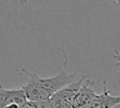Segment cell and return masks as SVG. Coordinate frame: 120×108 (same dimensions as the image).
I'll return each instance as SVG.
<instances>
[{"mask_svg": "<svg viewBox=\"0 0 120 108\" xmlns=\"http://www.w3.org/2000/svg\"><path fill=\"white\" fill-rule=\"evenodd\" d=\"M63 52L64 62H63V68L62 71L59 74L55 75L52 77H40L36 71L26 70V69H20L22 73H24L29 79L25 85H23L22 90L25 94V98L27 101H34V102H38V101H44L49 100L53 94L65 85L72 83L76 75L78 74L79 71H75L73 73H68V55Z\"/></svg>", "mask_w": 120, "mask_h": 108, "instance_id": "obj_1", "label": "cell"}, {"mask_svg": "<svg viewBox=\"0 0 120 108\" xmlns=\"http://www.w3.org/2000/svg\"><path fill=\"white\" fill-rule=\"evenodd\" d=\"M84 79L85 76H82L77 82L73 81L72 83L68 84L64 87H62L61 89H59L58 91L55 92L49 99L52 108H72L73 99H74L75 94L78 91L79 87Z\"/></svg>", "mask_w": 120, "mask_h": 108, "instance_id": "obj_2", "label": "cell"}, {"mask_svg": "<svg viewBox=\"0 0 120 108\" xmlns=\"http://www.w3.org/2000/svg\"><path fill=\"white\" fill-rule=\"evenodd\" d=\"M94 84H95V82L85 76V79H83V82L79 87L78 91L76 92L74 99H73L72 108H87L90 103L93 101V99L97 94L95 89L93 88Z\"/></svg>", "mask_w": 120, "mask_h": 108, "instance_id": "obj_3", "label": "cell"}, {"mask_svg": "<svg viewBox=\"0 0 120 108\" xmlns=\"http://www.w3.org/2000/svg\"><path fill=\"white\" fill-rule=\"evenodd\" d=\"M120 104V96H112L106 87V82H103V91L96 94L87 108H115Z\"/></svg>", "mask_w": 120, "mask_h": 108, "instance_id": "obj_4", "label": "cell"}, {"mask_svg": "<svg viewBox=\"0 0 120 108\" xmlns=\"http://www.w3.org/2000/svg\"><path fill=\"white\" fill-rule=\"evenodd\" d=\"M26 101L22 88L20 89H5L0 84V108H4L11 103L21 105Z\"/></svg>", "mask_w": 120, "mask_h": 108, "instance_id": "obj_5", "label": "cell"}, {"mask_svg": "<svg viewBox=\"0 0 120 108\" xmlns=\"http://www.w3.org/2000/svg\"><path fill=\"white\" fill-rule=\"evenodd\" d=\"M38 108H52L51 106V103L49 100H44V101H38L36 102Z\"/></svg>", "mask_w": 120, "mask_h": 108, "instance_id": "obj_6", "label": "cell"}, {"mask_svg": "<svg viewBox=\"0 0 120 108\" xmlns=\"http://www.w3.org/2000/svg\"><path fill=\"white\" fill-rule=\"evenodd\" d=\"M4 108H20V105L17 104V103H11V104L6 105Z\"/></svg>", "mask_w": 120, "mask_h": 108, "instance_id": "obj_7", "label": "cell"}, {"mask_svg": "<svg viewBox=\"0 0 120 108\" xmlns=\"http://www.w3.org/2000/svg\"><path fill=\"white\" fill-rule=\"evenodd\" d=\"M27 2H29V0H20V3L22 4V5H24V4H26Z\"/></svg>", "mask_w": 120, "mask_h": 108, "instance_id": "obj_8", "label": "cell"}, {"mask_svg": "<svg viewBox=\"0 0 120 108\" xmlns=\"http://www.w3.org/2000/svg\"><path fill=\"white\" fill-rule=\"evenodd\" d=\"M115 1V3L117 4V5H119V3H120V0H114Z\"/></svg>", "mask_w": 120, "mask_h": 108, "instance_id": "obj_9", "label": "cell"}]
</instances>
